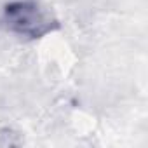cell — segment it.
<instances>
[{"label": "cell", "instance_id": "6da1fadb", "mask_svg": "<svg viewBox=\"0 0 148 148\" xmlns=\"http://www.w3.org/2000/svg\"><path fill=\"white\" fill-rule=\"evenodd\" d=\"M4 23L11 32L28 38H40L58 26L52 14L37 0H16L7 4Z\"/></svg>", "mask_w": 148, "mask_h": 148}]
</instances>
